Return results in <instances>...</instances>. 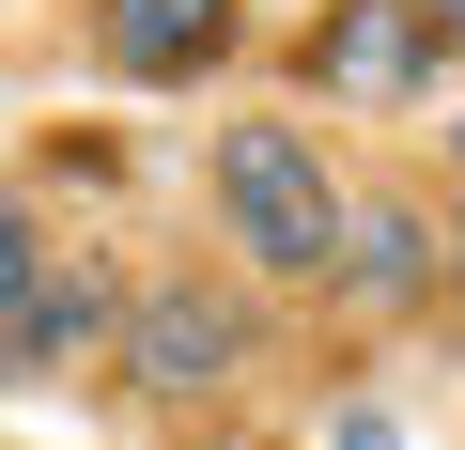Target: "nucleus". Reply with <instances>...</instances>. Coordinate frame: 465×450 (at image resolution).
<instances>
[{"instance_id":"obj_1","label":"nucleus","mask_w":465,"mask_h":450,"mask_svg":"<svg viewBox=\"0 0 465 450\" xmlns=\"http://www.w3.org/2000/svg\"><path fill=\"white\" fill-rule=\"evenodd\" d=\"M341 186H326V155L295 140V125H217V234H232V265H264V280H326L341 265Z\"/></svg>"},{"instance_id":"obj_2","label":"nucleus","mask_w":465,"mask_h":450,"mask_svg":"<svg viewBox=\"0 0 465 450\" xmlns=\"http://www.w3.org/2000/svg\"><path fill=\"white\" fill-rule=\"evenodd\" d=\"M249 342H264L249 295H217V280H155V295L124 311V388L186 419V404H217L232 373H249Z\"/></svg>"},{"instance_id":"obj_4","label":"nucleus","mask_w":465,"mask_h":450,"mask_svg":"<svg viewBox=\"0 0 465 450\" xmlns=\"http://www.w3.org/2000/svg\"><path fill=\"white\" fill-rule=\"evenodd\" d=\"M434 16H419V0H326V16H311V78L326 94H419L434 78Z\"/></svg>"},{"instance_id":"obj_6","label":"nucleus","mask_w":465,"mask_h":450,"mask_svg":"<svg viewBox=\"0 0 465 450\" xmlns=\"http://www.w3.org/2000/svg\"><path fill=\"white\" fill-rule=\"evenodd\" d=\"M419 280H434V217H419V202H357V217H341L326 295H341V311H403Z\"/></svg>"},{"instance_id":"obj_5","label":"nucleus","mask_w":465,"mask_h":450,"mask_svg":"<svg viewBox=\"0 0 465 450\" xmlns=\"http://www.w3.org/2000/svg\"><path fill=\"white\" fill-rule=\"evenodd\" d=\"M94 47L124 78H202L232 47V0H94Z\"/></svg>"},{"instance_id":"obj_3","label":"nucleus","mask_w":465,"mask_h":450,"mask_svg":"<svg viewBox=\"0 0 465 450\" xmlns=\"http://www.w3.org/2000/svg\"><path fill=\"white\" fill-rule=\"evenodd\" d=\"M124 311H140V295L78 280V265L47 249V217H0V342H16V373H78L94 342H124Z\"/></svg>"},{"instance_id":"obj_7","label":"nucleus","mask_w":465,"mask_h":450,"mask_svg":"<svg viewBox=\"0 0 465 450\" xmlns=\"http://www.w3.org/2000/svg\"><path fill=\"white\" fill-rule=\"evenodd\" d=\"M419 16H434V32H450V47H465V0H419Z\"/></svg>"},{"instance_id":"obj_8","label":"nucleus","mask_w":465,"mask_h":450,"mask_svg":"<svg viewBox=\"0 0 465 450\" xmlns=\"http://www.w3.org/2000/svg\"><path fill=\"white\" fill-rule=\"evenodd\" d=\"M450 295H465V217H450Z\"/></svg>"}]
</instances>
